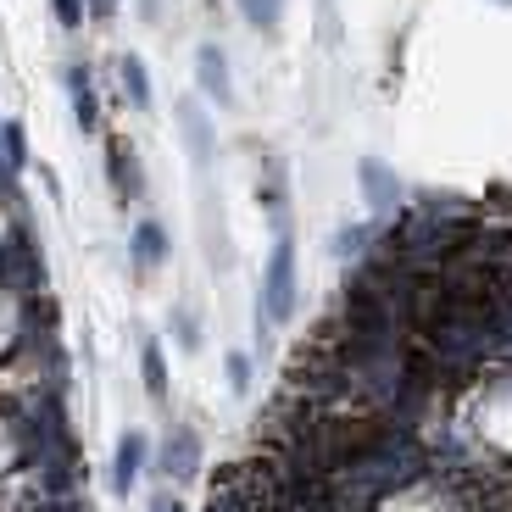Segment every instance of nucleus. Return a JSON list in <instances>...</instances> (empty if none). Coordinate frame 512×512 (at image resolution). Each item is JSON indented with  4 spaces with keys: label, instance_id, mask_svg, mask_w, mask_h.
I'll use <instances>...</instances> for the list:
<instances>
[{
    "label": "nucleus",
    "instance_id": "1",
    "mask_svg": "<svg viewBox=\"0 0 512 512\" xmlns=\"http://www.w3.org/2000/svg\"><path fill=\"white\" fill-rule=\"evenodd\" d=\"M262 312L273 323H290L295 318V245L279 240L268 256V273H262Z\"/></svg>",
    "mask_w": 512,
    "mask_h": 512
},
{
    "label": "nucleus",
    "instance_id": "2",
    "mask_svg": "<svg viewBox=\"0 0 512 512\" xmlns=\"http://www.w3.org/2000/svg\"><path fill=\"white\" fill-rule=\"evenodd\" d=\"M173 123H179V134H184V145H190V162L195 167H206L212 162V117L201 112V101H179L173 106Z\"/></svg>",
    "mask_w": 512,
    "mask_h": 512
},
{
    "label": "nucleus",
    "instance_id": "3",
    "mask_svg": "<svg viewBox=\"0 0 512 512\" xmlns=\"http://www.w3.org/2000/svg\"><path fill=\"white\" fill-rule=\"evenodd\" d=\"M357 179H362V195H368L373 212H396V206H401V179L379 162V156H362Z\"/></svg>",
    "mask_w": 512,
    "mask_h": 512
},
{
    "label": "nucleus",
    "instance_id": "4",
    "mask_svg": "<svg viewBox=\"0 0 512 512\" xmlns=\"http://www.w3.org/2000/svg\"><path fill=\"white\" fill-rule=\"evenodd\" d=\"M195 78H201V90L218 106H234V78H229V62H223L218 45H201L195 51Z\"/></svg>",
    "mask_w": 512,
    "mask_h": 512
},
{
    "label": "nucleus",
    "instance_id": "5",
    "mask_svg": "<svg viewBox=\"0 0 512 512\" xmlns=\"http://www.w3.org/2000/svg\"><path fill=\"white\" fill-rule=\"evenodd\" d=\"M140 462H145V435H140V429H128V435L117 440V457H112V490H117V496H128V490H134Z\"/></svg>",
    "mask_w": 512,
    "mask_h": 512
},
{
    "label": "nucleus",
    "instance_id": "6",
    "mask_svg": "<svg viewBox=\"0 0 512 512\" xmlns=\"http://www.w3.org/2000/svg\"><path fill=\"white\" fill-rule=\"evenodd\" d=\"M128 251H134V262H140V268L167 262V234H162V223H140V229H134V240H128Z\"/></svg>",
    "mask_w": 512,
    "mask_h": 512
},
{
    "label": "nucleus",
    "instance_id": "7",
    "mask_svg": "<svg viewBox=\"0 0 512 512\" xmlns=\"http://www.w3.org/2000/svg\"><path fill=\"white\" fill-rule=\"evenodd\" d=\"M240 12L256 34H273V28L284 23V0H240Z\"/></svg>",
    "mask_w": 512,
    "mask_h": 512
},
{
    "label": "nucleus",
    "instance_id": "8",
    "mask_svg": "<svg viewBox=\"0 0 512 512\" xmlns=\"http://www.w3.org/2000/svg\"><path fill=\"white\" fill-rule=\"evenodd\" d=\"M117 67H123V84H128V106H140V112H145V106H151V78H145V62H140V56H123Z\"/></svg>",
    "mask_w": 512,
    "mask_h": 512
},
{
    "label": "nucleus",
    "instance_id": "9",
    "mask_svg": "<svg viewBox=\"0 0 512 512\" xmlns=\"http://www.w3.org/2000/svg\"><path fill=\"white\" fill-rule=\"evenodd\" d=\"M67 90H73V112H78V128H95V95H90V78L78 73H67Z\"/></svg>",
    "mask_w": 512,
    "mask_h": 512
},
{
    "label": "nucleus",
    "instance_id": "10",
    "mask_svg": "<svg viewBox=\"0 0 512 512\" xmlns=\"http://www.w3.org/2000/svg\"><path fill=\"white\" fill-rule=\"evenodd\" d=\"M145 390H151L156 401L167 396V373H162V346H156V340H151V346H145Z\"/></svg>",
    "mask_w": 512,
    "mask_h": 512
},
{
    "label": "nucleus",
    "instance_id": "11",
    "mask_svg": "<svg viewBox=\"0 0 512 512\" xmlns=\"http://www.w3.org/2000/svg\"><path fill=\"white\" fill-rule=\"evenodd\" d=\"M223 368H229V390H234V396H245V390H251V357H245V351H229Z\"/></svg>",
    "mask_w": 512,
    "mask_h": 512
},
{
    "label": "nucleus",
    "instance_id": "12",
    "mask_svg": "<svg viewBox=\"0 0 512 512\" xmlns=\"http://www.w3.org/2000/svg\"><path fill=\"white\" fill-rule=\"evenodd\" d=\"M112 179H117V184H128V195H140V167L128 162L123 151H112Z\"/></svg>",
    "mask_w": 512,
    "mask_h": 512
},
{
    "label": "nucleus",
    "instance_id": "13",
    "mask_svg": "<svg viewBox=\"0 0 512 512\" xmlns=\"http://www.w3.org/2000/svg\"><path fill=\"white\" fill-rule=\"evenodd\" d=\"M362 245H368V229H357V223H351V229H340V234H334V256H357Z\"/></svg>",
    "mask_w": 512,
    "mask_h": 512
},
{
    "label": "nucleus",
    "instance_id": "14",
    "mask_svg": "<svg viewBox=\"0 0 512 512\" xmlns=\"http://www.w3.org/2000/svg\"><path fill=\"white\" fill-rule=\"evenodd\" d=\"M51 6H56V23H62V28H78V23H84V12H90V0H51Z\"/></svg>",
    "mask_w": 512,
    "mask_h": 512
},
{
    "label": "nucleus",
    "instance_id": "15",
    "mask_svg": "<svg viewBox=\"0 0 512 512\" xmlns=\"http://www.w3.org/2000/svg\"><path fill=\"white\" fill-rule=\"evenodd\" d=\"M173 334H179V346H184V351L201 346V334H195V318H190V312H179V318H173Z\"/></svg>",
    "mask_w": 512,
    "mask_h": 512
},
{
    "label": "nucleus",
    "instance_id": "16",
    "mask_svg": "<svg viewBox=\"0 0 512 512\" xmlns=\"http://www.w3.org/2000/svg\"><path fill=\"white\" fill-rule=\"evenodd\" d=\"M140 17H145V23H156V17H162V0H140Z\"/></svg>",
    "mask_w": 512,
    "mask_h": 512
},
{
    "label": "nucleus",
    "instance_id": "17",
    "mask_svg": "<svg viewBox=\"0 0 512 512\" xmlns=\"http://www.w3.org/2000/svg\"><path fill=\"white\" fill-rule=\"evenodd\" d=\"M112 6H117V0H90V12H95V17H112Z\"/></svg>",
    "mask_w": 512,
    "mask_h": 512
},
{
    "label": "nucleus",
    "instance_id": "18",
    "mask_svg": "<svg viewBox=\"0 0 512 512\" xmlns=\"http://www.w3.org/2000/svg\"><path fill=\"white\" fill-rule=\"evenodd\" d=\"M167 512H184V507H179V501H167Z\"/></svg>",
    "mask_w": 512,
    "mask_h": 512
}]
</instances>
